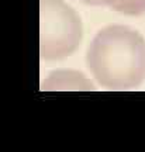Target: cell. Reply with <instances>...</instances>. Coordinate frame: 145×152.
Masks as SVG:
<instances>
[{
	"label": "cell",
	"instance_id": "1",
	"mask_svg": "<svg viewBox=\"0 0 145 152\" xmlns=\"http://www.w3.org/2000/svg\"><path fill=\"white\" fill-rule=\"evenodd\" d=\"M86 64L102 86L134 89L145 80V39L134 28L108 26L92 39Z\"/></svg>",
	"mask_w": 145,
	"mask_h": 152
},
{
	"label": "cell",
	"instance_id": "2",
	"mask_svg": "<svg viewBox=\"0 0 145 152\" xmlns=\"http://www.w3.org/2000/svg\"><path fill=\"white\" fill-rule=\"evenodd\" d=\"M81 17L64 0H40V54L45 61L64 59L82 42Z\"/></svg>",
	"mask_w": 145,
	"mask_h": 152
},
{
	"label": "cell",
	"instance_id": "3",
	"mask_svg": "<svg viewBox=\"0 0 145 152\" xmlns=\"http://www.w3.org/2000/svg\"><path fill=\"white\" fill-rule=\"evenodd\" d=\"M44 87L48 90H89L93 89V85L79 72L56 71L49 75Z\"/></svg>",
	"mask_w": 145,
	"mask_h": 152
},
{
	"label": "cell",
	"instance_id": "4",
	"mask_svg": "<svg viewBox=\"0 0 145 152\" xmlns=\"http://www.w3.org/2000/svg\"><path fill=\"white\" fill-rule=\"evenodd\" d=\"M90 6H106L125 16H140L145 13V0H81Z\"/></svg>",
	"mask_w": 145,
	"mask_h": 152
}]
</instances>
